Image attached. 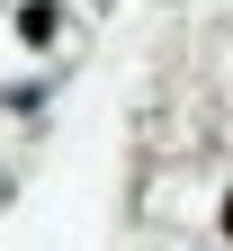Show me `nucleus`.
<instances>
[{
    "label": "nucleus",
    "mask_w": 233,
    "mask_h": 251,
    "mask_svg": "<svg viewBox=\"0 0 233 251\" xmlns=\"http://www.w3.org/2000/svg\"><path fill=\"white\" fill-rule=\"evenodd\" d=\"M54 27H63V9H54V0H18V45H54Z\"/></svg>",
    "instance_id": "f257e3e1"
},
{
    "label": "nucleus",
    "mask_w": 233,
    "mask_h": 251,
    "mask_svg": "<svg viewBox=\"0 0 233 251\" xmlns=\"http://www.w3.org/2000/svg\"><path fill=\"white\" fill-rule=\"evenodd\" d=\"M224 242H233V198H224Z\"/></svg>",
    "instance_id": "f03ea898"
}]
</instances>
